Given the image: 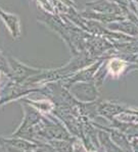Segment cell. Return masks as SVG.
I'll list each match as a JSON object with an SVG mask.
<instances>
[{
    "instance_id": "obj_1",
    "label": "cell",
    "mask_w": 138,
    "mask_h": 152,
    "mask_svg": "<svg viewBox=\"0 0 138 152\" xmlns=\"http://www.w3.org/2000/svg\"><path fill=\"white\" fill-rule=\"evenodd\" d=\"M109 69L112 74L115 76H118V75L122 74V72L124 71L125 64L121 59H113L109 64Z\"/></svg>"
}]
</instances>
